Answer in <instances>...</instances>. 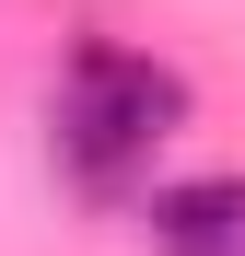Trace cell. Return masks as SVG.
I'll return each mask as SVG.
<instances>
[{
  "mask_svg": "<svg viewBox=\"0 0 245 256\" xmlns=\"http://www.w3.org/2000/svg\"><path fill=\"white\" fill-rule=\"evenodd\" d=\"M175 116H187V82L163 70V58H129V47H82L70 82H59V163L82 186H129L152 140H175Z\"/></svg>",
  "mask_w": 245,
  "mask_h": 256,
  "instance_id": "obj_1",
  "label": "cell"
},
{
  "mask_svg": "<svg viewBox=\"0 0 245 256\" xmlns=\"http://www.w3.org/2000/svg\"><path fill=\"white\" fill-rule=\"evenodd\" d=\"M152 244L163 256H245V175H198L152 198Z\"/></svg>",
  "mask_w": 245,
  "mask_h": 256,
  "instance_id": "obj_2",
  "label": "cell"
}]
</instances>
